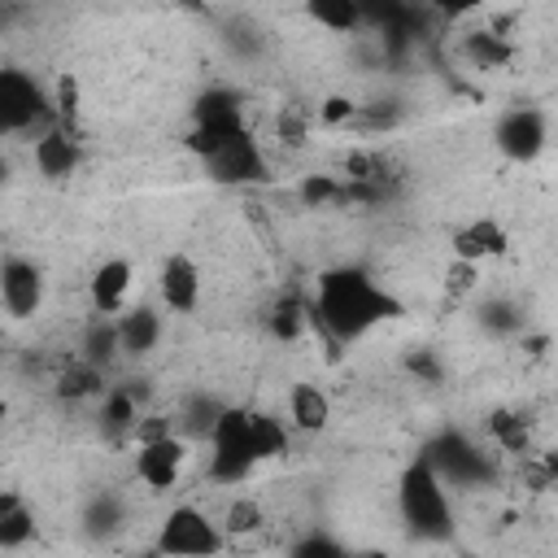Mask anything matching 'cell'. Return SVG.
<instances>
[{
    "label": "cell",
    "mask_w": 558,
    "mask_h": 558,
    "mask_svg": "<svg viewBox=\"0 0 558 558\" xmlns=\"http://www.w3.org/2000/svg\"><path fill=\"white\" fill-rule=\"evenodd\" d=\"M397 314H401V301L357 266L323 270L318 283H314V318L336 340H357V336H366L371 327H379Z\"/></svg>",
    "instance_id": "6da1fadb"
},
{
    "label": "cell",
    "mask_w": 558,
    "mask_h": 558,
    "mask_svg": "<svg viewBox=\"0 0 558 558\" xmlns=\"http://www.w3.org/2000/svg\"><path fill=\"white\" fill-rule=\"evenodd\" d=\"M397 506H401V519L410 523V532H418L423 541H449L453 536V514H449L445 480L436 475V466L427 458H418V462H410L401 471Z\"/></svg>",
    "instance_id": "7a4b0ae2"
},
{
    "label": "cell",
    "mask_w": 558,
    "mask_h": 558,
    "mask_svg": "<svg viewBox=\"0 0 558 558\" xmlns=\"http://www.w3.org/2000/svg\"><path fill=\"white\" fill-rule=\"evenodd\" d=\"M209 480L214 484H240L257 466L253 445H248V410L222 405V414L209 427Z\"/></svg>",
    "instance_id": "3957f363"
},
{
    "label": "cell",
    "mask_w": 558,
    "mask_h": 558,
    "mask_svg": "<svg viewBox=\"0 0 558 558\" xmlns=\"http://www.w3.org/2000/svg\"><path fill=\"white\" fill-rule=\"evenodd\" d=\"M157 558H218L222 527L201 506H174L157 527Z\"/></svg>",
    "instance_id": "277c9868"
},
{
    "label": "cell",
    "mask_w": 558,
    "mask_h": 558,
    "mask_svg": "<svg viewBox=\"0 0 558 558\" xmlns=\"http://www.w3.org/2000/svg\"><path fill=\"white\" fill-rule=\"evenodd\" d=\"M201 166H205V179H209V183H222V187H244V183H266V179H270L266 153H262V144H257L248 131L231 135V140H227L218 153H209Z\"/></svg>",
    "instance_id": "5b68a950"
},
{
    "label": "cell",
    "mask_w": 558,
    "mask_h": 558,
    "mask_svg": "<svg viewBox=\"0 0 558 558\" xmlns=\"http://www.w3.org/2000/svg\"><path fill=\"white\" fill-rule=\"evenodd\" d=\"M44 113H48V100H44L39 83L22 70H0V135L26 131Z\"/></svg>",
    "instance_id": "8992f818"
},
{
    "label": "cell",
    "mask_w": 558,
    "mask_h": 558,
    "mask_svg": "<svg viewBox=\"0 0 558 558\" xmlns=\"http://www.w3.org/2000/svg\"><path fill=\"white\" fill-rule=\"evenodd\" d=\"M493 140H497V148H501L510 161H532V157L545 148V140H549V122H545L541 109L519 105V109L501 113Z\"/></svg>",
    "instance_id": "52a82bcc"
},
{
    "label": "cell",
    "mask_w": 558,
    "mask_h": 558,
    "mask_svg": "<svg viewBox=\"0 0 558 558\" xmlns=\"http://www.w3.org/2000/svg\"><path fill=\"white\" fill-rule=\"evenodd\" d=\"M0 305L9 318H35L44 305V275L26 257H4L0 262Z\"/></svg>",
    "instance_id": "ba28073f"
},
{
    "label": "cell",
    "mask_w": 558,
    "mask_h": 558,
    "mask_svg": "<svg viewBox=\"0 0 558 558\" xmlns=\"http://www.w3.org/2000/svg\"><path fill=\"white\" fill-rule=\"evenodd\" d=\"M183 458H187V445L174 432L153 436V440H140V449H135V475H140V484H148L153 493H161V488H170L179 480Z\"/></svg>",
    "instance_id": "9c48e42d"
},
{
    "label": "cell",
    "mask_w": 558,
    "mask_h": 558,
    "mask_svg": "<svg viewBox=\"0 0 558 558\" xmlns=\"http://www.w3.org/2000/svg\"><path fill=\"white\" fill-rule=\"evenodd\" d=\"M449 244H453V257H458L462 266H480V262H488V257H501V253L510 248V235H506V227H501L497 218L480 214V218H466L462 227H453Z\"/></svg>",
    "instance_id": "30bf717a"
},
{
    "label": "cell",
    "mask_w": 558,
    "mask_h": 558,
    "mask_svg": "<svg viewBox=\"0 0 558 558\" xmlns=\"http://www.w3.org/2000/svg\"><path fill=\"white\" fill-rule=\"evenodd\" d=\"M157 288H161L166 310H174V314H192V310L201 305L205 279H201V266H196L187 253H170V257L161 262V279H157Z\"/></svg>",
    "instance_id": "8fae6325"
},
{
    "label": "cell",
    "mask_w": 558,
    "mask_h": 558,
    "mask_svg": "<svg viewBox=\"0 0 558 558\" xmlns=\"http://www.w3.org/2000/svg\"><path fill=\"white\" fill-rule=\"evenodd\" d=\"M83 161V148H78V135L65 131V126H44L39 140H35V170L44 179H70Z\"/></svg>",
    "instance_id": "7c38bea8"
},
{
    "label": "cell",
    "mask_w": 558,
    "mask_h": 558,
    "mask_svg": "<svg viewBox=\"0 0 558 558\" xmlns=\"http://www.w3.org/2000/svg\"><path fill=\"white\" fill-rule=\"evenodd\" d=\"M131 283H135L131 262H126V257H105V262L92 270V279H87V301H92V310H96L100 318H105V314H118V310L126 305Z\"/></svg>",
    "instance_id": "4fadbf2b"
},
{
    "label": "cell",
    "mask_w": 558,
    "mask_h": 558,
    "mask_svg": "<svg viewBox=\"0 0 558 558\" xmlns=\"http://www.w3.org/2000/svg\"><path fill=\"white\" fill-rule=\"evenodd\" d=\"M327 423H331V397H327L318 384H310V379L292 384V392H288V427L314 436V432H323Z\"/></svg>",
    "instance_id": "5bb4252c"
},
{
    "label": "cell",
    "mask_w": 558,
    "mask_h": 558,
    "mask_svg": "<svg viewBox=\"0 0 558 558\" xmlns=\"http://www.w3.org/2000/svg\"><path fill=\"white\" fill-rule=\"evenodd\" d=\"M113 327H118V353H131V357L157 349V340H161V314L153 305L126 310L122 318H113Z\"/></svg>",
    "instance_id": "9a60e30c"
},
{
    "label": "cell",
    "mask_w": 558,
    "mask_h": 558,
    "mask_svg": "<svg viewBox=\"0 0 558 558\" xmlns=\"http://www.w3.org/2000/svg\"><path fill=\"white\" fill-rule=\"evenodd\" d=\"M248 445L257 462H275L288 453V423L266 410H248Z\"/></svg>",
    "instance_id": "2e32d148"
},
{
    "label": "cell",
    "mask_w": 558,
    "mask_h": 558,
    "mask_svg": "<svg viewBox=\"0 0 558 558\" xmlns=\"http://www.w3.org/2000/svg\"><path fill=\"white\" fill-rule=\"evenodd\" d=\"M100 388H105L100 366H92V362H83V357H70V362L61 366V375H57V397H65V401L96 397Z\"/></svg>",
    "instance_id": "e0dca14e"
},
{
    "label": "cell",
    "mask_w": 558,
    "mask_h": 558,
    "mask_svg": "<svg viewBox=\"0 0 558 558\" xmlns=\"http://www.w3.org/2000/svg\"><path fill=\"white\" fill-rule=\"evenodd\" d=\"M100 427H105L109 436H126V432L140 427V405H135V392H131V388H113V392L105 397V405H100Z\"/></svg>",
    "instance_id": "ac0fdd59"
},
{
    "label": "cell",
    "mask_w": 558,
    "mask_h": 558,
    "mask_svg": "<svg viewBox=\"0 0 558 558\" xmlns=\"http://www.w3.org/2000/svg\"><path fill=\"white\" fill-rule=\"evenodd\" d=\"M462 48H466V57H471L480 70H501V65L514 57L510 39H506V35H497V31H475V35H466V39H462Z\"/></svg>",
    "instance_id": "d6986e66"
},
{
    "label": "cell",
    "mask_w": 558,
    "mask_h": 558,
    "mask_svg": "<svg viewBox=\"0 0 558 558\" xmlns=\"http://www.w3.org/2000/svg\"><path fill=\"white\" fill-rule=\"evenodd\" d=\"M78 357L105 371V366L118 357V327H113L109 318H96V323L87 327V336H83V353H78Z\"/></svg>",
    "instance_id": "ffe728a7"
},
{
    "label": "cell",
    "mask_w": 558,
    "mask_h": 558,
    "mask_svg": "<svg viewBox=\"0 0 558 558\" xmlns=\"http://www.w3.org/2000/svg\"><path fill=\"white\" fill-rule=\"evenodd\" d=\"M488 432H493V440H497L506 453H527V445H532V432H527L523 414H514V410H493Z\"/></svg>",
    "instance_id": "44dd1931"
},
{
    "label": "cell",
    "mask_w": 558,
    "mask_h": 558,
    "mask_svg": "<svg viewBox=\"0 0 558 558\" xmlns=\"http://www.w3.org/2000/svg\"><path fill=\"white\" fill-rule=\"evenodd\" d=\"M296 196H301L310 209L340 205V196H344V179H336V174H305V179L296 183Z\"/></svg>",
    "instance_id": "7402d4cb"
},
{
    "label": "cell",
    "mask_w": 558,
    "mask_h": 558,
    "mask_svg": "<svg viewBox=\"0 0 558 558\" xmlns=\"http://www.w3.org/2000/svg\"><path fill=\"white\" fill-rule=\"evenodd\" d=\"M266 514H262V501L253 497H235L227 506V519H222V536H248V532H262Z\"/></svg>",
    "instance_id": "603a6c76"
},
{
    "label": "cell",
    "mask_w": 558,
    "mask_h": 558,
    "mask_svg": "<svg viewBox=\"0 0 558 558\" xmlns=\"http://www.w3.org/2000/svg\"><path fill=\"white\" fill-rule=\"evenodd\" d=\"M35 541V514L31 506H17L9 514H0V549H22Z\"/></svg>",
    "instance_id": "cb8c5ba5"
},
{
    "label": "cell",
    "mask_w": 558,
    "mask_h": 558,
    "mask_svg": "<svg viewBox=\"0 0 558 558\" xmlns=\"http://www.w3.org/2000/svg\"><path fill=\"white\" fill-rule=\"evenodd\" d=\"M310 22H318L331 35H349V31H357L362 13H357V4H310Z\"/></svg>",
    "instance_id": "d4e9b609"
},
{
    "label": "cell",
    "mask_w": 558,
    "mask_h": 558,
    "mask_svg": "<svg viewBox=\"0 0 558 558\" xmlns=\"http://www.w3.org/2000/svg\"><path fill=\"white\" fill-rule=\"evenodd\" d=\"M52 118H57V126L74 131V118H78V78H74V74H61V78H57V100H52Z\"/></svg>",
    "instance_id": "484cf974"
},
{
    "label": "cell",
    "mask_w": 558,
    "mask_h": 558,
    "mask_svg": "<svg viewBox=\"0 0 558 558\" xmlns=\"http://www.w3.org/2000/svg\"><path fill=\"white\" fill-rule=\"evenodd\" d=\"M318 113H323V122H327V126H340V122H353V118H357V105H353V100H344V96H327Z\"/></svg>",
    "instance_id": "4316f807"
},
{
    "label": "cell",
    "mask_w": 558,
    "mask_h": 558,
    "mask_svg": "<svg viewBox=\"0 0 558 558\" xmlns=\"http://www.w3.org/2000/svg\"><path fill=\"white\" fill-rule=\"evenodd\" d=\"M270 323H275V331H279V336H296V331L305 327V314H301V305H296V301H283V305L275 310V318H270Z\"/></svg>",
    "instance_id": "83f0119b"
},
{
    "label": "cell",
    "mask_w": 558,
    "mask_h": 558,
    "mask_svg": "<svg viewBox=\"0 0 558 558\" xmlns=\"http://www.w3.org/2000/svg\"><path fill=\"white\" fill-rule=\"evenodd\" d=\"M292 558H344L327 536H310V541H301L296 549H292Z\"/></svg>",
    "instance_id": "f1b7e54d"
},
{
    "label": "cell",
    "mask_w": 558,
    "mask_h": 558,
    "mask_svg": "<svg viewBox=\"0 0 558 558\" xmlns=\"http://www.w3.org/2000/svg\"><path fill=\"white\" fill-rule=\"evenodd\" d=\"M17 506H26V501H22L13 488H4V493H0V514H9V510H17Z\"/></svg>",
    "instance_id": "f546056e"
},
{
    "label": "cell",
    "mask_w": 558,
    "mask_h": 558,
    "mask_svg": "<svg viewBox=\"0 0 558 558\" xmlns=\"http://www.w3.org/2000/svg\"><path fill=\"white\" fill-rule=\"evenodd\" d=\"M4 183H9V161L0 157V187H4Z\"/></svg>",
    "instance_id": "4dcf8cb0"
},
{
    "label": "cell",
    "mask_w": 558,
    "mask_h": 558,
    "mask_svg": "<svg viewBox=\"0 0 558 558\" xmlns=\"http://www.w3.org/2000/svg\"><path fill=\"white\" fill-rule=\"evenodd\" d=\"M135 558H157V549H148V554H135Z\"/></svg>",
    "instance_id": "1f68e13d"
}]
</instances>
